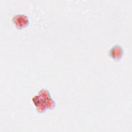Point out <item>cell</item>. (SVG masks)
I'll return each instance as SVG.
<instances>
[{
    "mask_svg": "<svg viewBox=\"0 0 132 132\" xmlns=\"http://www.w3.org/2000/svg\"><path fill=\"white\" fill-rule=\"evenodd\" d=\"M12 22L15 27L19 30L27 27L29 24L28 16L24 13L15 14L12 18Z\"/></svg>",
    "mask_w": 132,
    "mask_h": 132,
    "instance_id": "cell-1",
    "label": "cell"
},
{
    "mask_svg": "<svg viewBox=\"0 0 132 132\" xmlns=\"http://www.w3.org/2000/svg\"><path fill=\"white\" fill-rule=\"evenodd\" d=\"M109 56L115 61H120L124 55L123 48L118 44L113 45L108 51Z\"/></svg>",
    "mask_w": 132,
    "mask_h": 132,
    "instance_id": "cell-2",
    "label": "cell"
},
{
    "mask_svg": "<svg viewBox=\"0 0 132 132\" xmlns=\"http://www.w3.org/2000/svg\"><path fill=\"white\" fill-rule=\"evenodd\" d=\"M38 95L43 101L52 97L50 92L48 90L45 88H42L40 89L38 93Z\"/></svg>",
    "mask_w": 132,
    "mask_h": 132,
    "instance_id": "cell-3",
    "label": "cell"
},
{
    "mask_svg": "<svg viewBox=\"0 0 132 132\" xmlns=\"http://www.w3.org/2000/svg\"><path fill=\"white\" fill-rule=\"evenodd\" d=\"M43 101L47 109L53 110L55 108L56 106V103L52 97L46 99Z\"/></svg>",
    "mask_w": 132,
    "mask_h": 132,
    "instance_id": "cell-4",
    "label": "cell"
},
{
    "mask_svg": "<svg viewBox=\"0 0 132 132\" xmlns=\"http://www.w3.org/2000/svg\"><path fill=\"white\" fill-rule=\"evenodd\" d=\"M36 111L40 113H42L45 112L47 109L44 103V101L42 100L39 104L35 106Z\"/></svg>",
    "mask_w": 132,
    "mask_h": 132,
    "instance_id": "cell-5",
    "label": "cell"
},
{
    "mask_svg": "<svg viewBox=\"0 0 132 132\" xmlns=\"http://www.w3.org/2000/svg\"><path fill=\"white\" fill-rule=\"evenodd\" d=\"M42 101V100L40 98V97L38 95H36L32 97V101L34 104L35 105V106L37 105Z\"/></svg>",
    "mask_w": 132,
    "mask_h": 132,
    "instance_id": "cell-6",
    "label": "cell"
}]
</instances>
